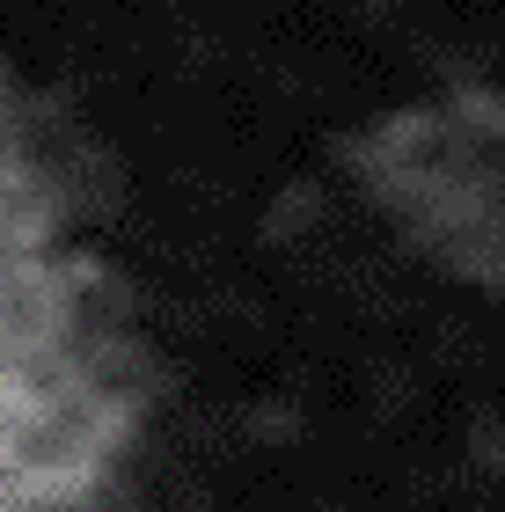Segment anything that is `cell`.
<instances>
[{
    "label": "cell",
    "mask_w": 505,
    "mask_h": 512,
    "mask_svg": "<svg viewBox=\"0 0 505 512\" xmlns=\"http://www.w3.org/2000/svg\"><path fill=\"white\" fill-rule=\"evenodd\" d=\"M132 344L59 161L0 96V512H125Z\"/></svg>",
    "instance_id": "obj_1"
}]
</instances>
